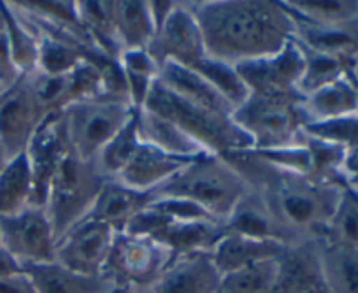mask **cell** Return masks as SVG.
I'll return each mask as SVG.
<instances>
[{"instance_id":"obj_29","label":"cell","mask_w":358,"mask_h":293,"mask_svg":"<svg viewBox=\"0 0 358 293\" xmlns=\"http://www.w3.org/2000/svg\"><path fill=\"white\" fill-rule=\"evenodd\" d=\"M34 204V179L27 155L8 160L0 171V218L13 216Z\"/></svg>"},{"instance_id":"obj_21","label":"cell","mask_w":358,"mask_h":293,"mask_svg":"<svg viewBox=\"0 0 358 293\" xmlns=\"http://www.w3.org/2000/svg\"><path fill=\"white\" fill-rule=\"evenodd\" d=\"M158 81L169 92L187 101L188 104L197 106V108L206 109V111L216 113V115L232 116V106L194 69L183 67V65L178 64H164L160 67Z\"/></svg>"},{"instance_id":"obj_15","label":"cell","mask_w":358,"mask_h":293,"mask_svg":"<svg viewBox=\"0 0 358 293\" xmlns=\"http://www.w3.org/2000/svg\"><path fill=\"white\" fill-rule=\"evenodd\" d=\"M71 148L65 136L62 113L48 115L25 151L30 171H32L34 204L36 206H44L51 178Z\"/></svg>"},{"instance_id":"obj_36","label":"cell","mask_w":358,"mask_h":293,"mask_svg":"<svg viewBox=\"0 0 358 293\" xmlns=\"http://www.w3.org/2000/svg\"><path fill=\"white\" fill-rule=\"evenodd\" d=\"M276 260L278 258L258 262L222 276L218 293H274L278 274Z\"/></svg>"},{"instance_id":"obj_47","label":"cell","mask_w":358,"mask_h":293,"mask_svg":"<svg viewBox=\"0 0 358 293\" xmlns=\"http://www.w3.org/2000/svg\"><path fill=\"white\" fill-rule=\"evenodd\" d=\"M0 246H2V241H0Z\"/></svg>"},{"instance_id":"obj_3","label":"cell","mask_w":358,"mask_h":293,"mask_svg":"<svg viewBox=\"0 0 358 293\" xmlns=\"http://www.w3.org/2000/svg\"><path fill=\"white\" fill-rule=\"evenodd\" d=\"M250 190L246 178L225 157L206 153L192 160L153 195L185 199L223 225Z\"/></svg>"},{"instance_id":"obj_1","label":"cell","mask_w":358,"mask_h":293,"mask_svg":"<svg viewBox=\"0 0 358 293\" xmlns=\"http://www.w3.org/2000/svg\"><path fill=\"white\" fill-rule=\"evenodd\" d=\"M204 39L206 55L230 65L258 60L294 41L295 22L274 0H185Z\"/></svg>"},{"instance_id":"obj_13","label":"cell","mask_w":358,"mask_h":293,"mask_svg":"<svg viewBox=\"0 0 358 293\" xmlns=\"http://www.w3.org/2000/svg\"><path fill=\"white\" fill-rule=\"evenodd\" d=\"M146 51L158 67L164 64L192 67L206 57L201 27L185 0L176 2L171 15L155 32Z\"/></svg>"},{"instance_id":"obj_19","label":"cell","mask_w":358,"mask_h":293,"mask_svg":"<svg viewBox=\"0 0 358 293\" xmlns=\"http://www.w3.org/2000/svg\"><path fill=\"white\" fill-rule=\"evenodd\" d=\"M190 162L192 160H187V158L172 157L157 148L141 143L139 150L136 151L129 165L123 169L122 174L116 178V181L137 192L153 193L165 183L171 181L179 171H183Z\"/></svg>"},{"instance_id":"obj_7","label":"cell","mask_w":358,"mask_h":293,"mask_svg":"<svg viewBox=\"0 0 358 293\" xmlns=\"http://www.w3.org/2000/svg\"><path fill=\"white\" fill-rule=\"evenodd\" d=\"M136 109L120 97L79 101L62 113L69 148L78 158L94 162L102 148L129 123Z\"/></svg>"},{"instance_id":"obj_17","label":"cell","mask_w":358,"mask_h":293,"mask_svg":"<svg viewBox=\"0 0 358 293\" xmlns=\"http://www.w3.org/2000/svg\"><path fill=\"white\" fill-rule=\"evenodd\" d=\"M222 276L209 253L172 258L150 293H218Z\"/></svg>"},{"instance_id":"obj_31","label":"cell","mask_w":358,"mask_h":293,"mask_svg":"<svg viewBox=\"0 0 358 293\" xmlns=\"http://www.w3.org/2000/svg\"><path fill=\"white\" fill-rule=\"evenodd\" d=\"M322 274L329 293H358V250L318 241Z\"/></svg>"},{"instance_id":"obj_14","label":"cell","mask_w":358,"mask_h":293,"mask_svg":"<svg viewBox=\"0 0 358 293\" xmlns=\"http://www.w3.org/2000/svg\"><path fill=\"white\" fill-rule=\"evenodd\" d=\"M236 69L250 95L301 97L299 81L304 69V53L295 41L278 53L236 65Z\"/></svg>"},{"instance_id":"obj_40","label":"cell","mask_w":358,"mask_h":293,"mask_svg":"<svg viewBox=\"0 0 358 293\" xmlns=\"http://www.w3.org/2000/svg\"><path fill=\"white\" fill-rule=\"evenodd\" d=\"M0 293H37L32 279L25 271L0 278Z\"/></svg>"},{"instance_id":"obj_16","label":"cell","mask_w":358,"mask_h":293,"mask_svg":"<svg viewBox=\"0 0 358 293\" xmlns=\"http://www.w3.org/2000/svg\"><path fill=\"white\" fill-rule=\"evenodd\" d=\"M276 262L274 293H329L323 281L318 241L288 244Z\"/></svg>"},{"instance_id":"obj_23","label":"cell","mask_w":358,"mask_h":293,"mask_svg":"<svg viewBox=\"0 0 358 293\" xmlns=\"http://www.w3.org/2000/svg\"><path fill=\"white\" fill-rule=\"evenodd\" d=\"M283 248V244L253 239V237L230 234L223 230L222 239L216 243V246L213 248L209 255H211V260L220 276H225L248 267V265L278 258Z\"/></svg>"},{"instance_id":"obj_26","label":"cell","mask_w":358,"mask_h":293,"mask_svg":"<svg viewBox=\"0 0 358 293\" xmlns=\"http://www.w3.org/2000/svg\"><path fill=\"white\" fill-rule=\"evenodd\" d=\"M23 271L29 274L37 293H104L115 286L102 276H85L64 267L58 262L25 265Z\"/></svg>"},{"instance_id":"obj_4","label":"cell","mask_w":358,"mask_h":293,"mask_svg":"<svg viewBox=\"0 0 358 293\" xmlns=\"http://www.w3.org/2000/svg\"><path fill=\"white\" fill-rule=\"evenodd\" d=\"M143 109H150L174 122L211 155L227 157L251 150L250 139L234 123L232 116L216 115L188 104L187 101L169 92L160 81L155 83Z\"/></svg>"},{"instance_id":"obj_41","label":"cell","mask_w":358,"mask_h":293,"mask_svg":"<svg viewBox=\"0 0 358 293\" xmlns=\"http://www.w3.org/2000/svg\"><path fill=\"white\" fill-rule=\"evenodd\" d=\"M22 271V264H20L9 251H6L4 246H0V278L18 274V272Z\"/></svg>"},{"instance_id":"obj_39","label":"cell","mask_w":358,"mask_h":293,"mask_svg":"<svg viewBox=\"0 0 358 293\" xmlns=\"http://www.w3.org/2000/svg\"><path fill=\"white\" fill-rule=\"evenodd\" d=\"M22 78L23 76L20 74L18 67L13 60L8 37H6L4 27H2V20H0V88L6 92L11 86H15Z\"/></svg>"},{"instance_id":"obj_46","label":"cell","mask_w":358,"mask_h":293,"mask_svg":"<svg viewBox=\"0 0 358 293\" xmlns=\"http://www.w3.org/2000/svg\"><path fill=\"white\" fill-rule=\"evenodd\" d=\"M104 293H127V292H123V290H120V288H109L108 292H104Z\"/></svg>"},{"instance_id":"obj_35","label":"cell","mask_w":358,"mask_h":293,"mask_svg":"<svg viewBox=\"0 0 358 293\" xmlns=\"http://www.w3.org/2000/svg\"><path fill=\"white\" fill-rule=\"evenodd\" d=\"M190 69H194L199 76H202L234 109L239 108L250 97V92H248L246 85L241 79L236 65L225 64V62L216 60V58L206 55L202 60L192 65Z\"/></svg>"},{"instance_id":"obj_43","label":"cell","mask_w":358,"mask_h":293,"mask_svg":"<svg viewBox=\"0 0 358 293\" xmlns=\"http://www.w3.org/2000/svg\"><path fill=\"white\" fill-rule=\"evenodd\" d=\"M346 186H348V188L353 190V192H357V193H358V174H355L353 178L348 179V181H346Z\"/></svg>"},{"instance_id":"obj_22","label":"cell","mask_w":358,"mask_h":293,"mask_svg":"<svg viewBox=\"0 0 358 293\" xmlns=\"http://www.w3.org/2000/svg\"><path fill=\"white\" fill-rule=\"evenodd\" d=\"M136 122L137 132H139L143 144L157 148V150L172 155V157L187 158V160H194V158L208 153L197 141L192 139L174 122L150 111V109H137Z\"/></svg>"},{"instance_id":"obj_8","label":"cell","mask_w":358,"mask_h":293,"mask_svg":"<svg viewBox=\"0 0 358 293\" xmlns=\"http://www.w3.org/2000/svg\"><path fill=\"white\" fill-rule=\"evenodd\" d=\"M172 258L171 251L151 237L116 232L102 276L127 293H150Z\"/></svg>"},{"instance_id":"obj_42","label":"cell","mask_w":358,"mask_h":293,"mask_svg":"<svg viewBox=\"0 0 358 293\" xmlns=\"http://www.w3.org/2000/svg\"><path fill=\"white\" fill-rule=\"evenodd\" d=\"M355 174H358V144L346 151V158H344V181L353 178Z\"/></svg>"},{"instance_id":"obj_27","label":"cell","mask_w":358,"mask_h":293,"mask_svg":"<svg viewBox=\"0 0 358 293\" xmlns=\"http://www.w3.org/2000/svg\"><path fill=\"white\" fill-rule=\"evenodd\" d=\"M223 230L230 234H239V236L271 241V243L287 246L280 225L273 218V215L267 209L265 202L262 201L260 195L253 190H250V193L239 202L236 211L223 223Z\"/></svg>"},{"instance_id":"obj_33","label":"cell","mask_w":358,"mask_h":293,"mask_svg":"<svg viewBox=\"0 0 358 293\" xmlns=\"http://www.w3.org/2000/svg\"><path fill=\"white\" fill-rule=\"evenodd\" d=\"M141 146V137L137 132V122H136V111H134L132 118L129 120L125 127L106 144L94 160L95 167L99 169L102 176L108 181L116 179L122 174L123 169L129 165L136 151Z\"/></svg>"},{"instance_id":"obj_20","label":"cell","mask_w":358,"mask_h":293,"mask_svg":"<svg viewBox=\"0 0 358 293\" xmlns=\"http://www.w3.org/2000/svg\"><path fill=\"white\" fill-rule=\"evenodd\" d=\"M294 41L304 50L341 58L351 64L358 57V22L344 25H318L297 18H294Z\"/></svg>"},{"instance_id":"obj_34","label":"cell","mask_w":358,"mask_h":293,"mask_svg":"<svg viewBox=\"0 0 358 293\" xmlns=\"http://www.w3.org/2000/svg\"><path fill=\"white\" fill-rule=\"evenodd\" d=\"M320 241L336 246L358 250V193L344 188L334 215L327 223L325 234Z\"/></svg>"},{"instance_id":"obj_10","label":"cell","mask_w":358,"mask_h":293,"mask_svg":"<svg viewBox=\"0 0 358 293\" xmlns=\"http://www.w3.org/2000/svg\"><path fill=\"white\" fill-rule=\"evenodd\" d=\"M0 241L22 267L55 262L57 236L43 206L30 204L16 215L0 218Z\"/></svg>"},{"instance_id":"obj_32","label":"cell","mask_w":358,"mask_h":293,"mask_svg":"<svg viewBox=\"0 0 358 293\" xmlns=\"http://www.w3.org/2000/svg\"><path fill=\"white\" fill-rule=\"evenodd\" d=\"M294 18L318 25L358 22V0H288L283 2Z\"/></svg>"},{"instance_id":"obj_18","label":"cell","mask_w":358,"mask_h":293,"mask_svg":"<svg viewBox=\"0 0 358 293\" xmlns=\"http://www.w3.org/2000/svg\"><path fill=\"white\" fill-rule=\"evenodd\" d=\"M153 199V193L137 192L116 179H111L102 186L94 202V208L86 218L104 223L115 232H123L136 216L150 208Z\"/></svg>"},{"instance_id":"obj_30","label":"cell","mask_w":358,"mask_h":293,"mask_svg":"<svg viewBox=\"0 0 358 293\" xmlns=\"http://www.w3.org/2000/svg\"><path fill=\"white\" fill-rule=\"evenodd\" d=\"M118 67L122 72L123 86L127 99L134 109H143L148 95L158 81L160 67L155 64L146 50L123 51L118 58Z\"/></svg>"},{"instance_id":"obj_12","label":"cell","mask_w":358,"mask_h":293,"mask_svg":"<svg viewBox=\"0 0 358 293\" xmlns=\"http://www.w3.org/2000/svg\"><path fill=\"white\" fill-rule=\"evenodd\" d=\"M115 236L111 227L85 218L57 241L55 262L79 274L99 278L104 274Z\"/></svg>"},{"instance_id":"obj_44","label":"cell","mask_w":358,"mask_h":293,"mask_svg":"<svg viewBox=\"0 0 358 293\" xmlns=\"http://www.w3.org/2000/svg\"><path fill=\"white\" fill-rule=\"evenodd\" d=\"M351 72H353L355 78L358 79V57L353 60V65H351Z\"/></svg>"},{"instance_id":"obj_25","label":"cell","mask_w":358,"mask_h":293,"mask_svg":"<svg viewBox=\"0 0 358 293\" xmlns=\"http://www.w3.org/2000/svg\"><path fill=\"white\" fill-rule=\"evenodd\" d=\"M302 109L308 123L358 115L357 90L350 72L344 78L302 97Z\"/></svg>"},{"instance_id":"obj_45","label":"cell","mask_w":358,"mask_h":293,"mask_svg":"<svg viewBox=\"0 0 358 293\" xmlns=\"http://www.w3.org/2000/svg\"><path fill=\"white\" fill-rule=\"evenodd\" d=\"M6 164H8V157H6V155L2 153V150H0V171L4 169Z\"/></svg>"},{"instance_id":"obj_6","label":"cell","mask_w":358,"mask_h":293,"mask_svg":"<svg viewBox=\"0 0 358 293\" xmlns=\"http://www.w3.org/2000/svg\"><path fill=\"white\" fill-rule=\"evenodd\" d=\"M106 181L108 179L99 172L94 162L81 160L69 151L51 178L43 206L57 241L90 215Z\"/></svg>"},{"instance_id":"obj_9","label":"cell","mask_w":358,"mask_h":293,"mask_svg":"<svg viewBox=\"0 0 358 293\" xmlns=\"http://www.w3.org/2000/svg\"><path fill=\"white\" fill-rule=\"evenodd\" d=\"M123 232L151 237L176 258L192 253H211L222 239L223 225L211 220H171L150 206Z\"/></svg>"},{"instance_id":"obj_38","label":"cell","mask_w":358,"mask_h":293,"mask_svg":"<svg viewBox=\"0 0 358 293\" xmlns=\"http://www.w3.org/2000/svg\"><path fill=\"white\" fill-rule=\"evenodd\" d=\"M304 132L348 151L358 144V115L327 122H311L304 127Z\"/></svg>"},{"instance_id":"obj_28","label":"cell","mask_w":358,"mask_h":293,"mask_svg":"<svg viewBox=\"0 0 358 293\" xmlns=\"http://www.w3.org/2000/svg\"><path fill=\"white\" fill-rule=\"evenodd\" d=\"M0 20L20 74L23 78L32 76L37 71V62H39V37L15 11L11 2H0Z\"/></svg>"},{"instance_id":"obj_37","label":"cell","mask_w":358,"mask_h":293,"mask_svg":"<svg viewBox=\"0 0 358 293\" xmlns=\"http://www.w3.org/2000/svg\"><path fill=\"white\" fill-rule=\"evenodd\" d=\"M304 69H302L301 81H299V93L301 97L309 95L337 79L344 78L351 71V62L341 60V58L329 57V55L315 53V51L304 50Z\"/></svg>"},{"instance_id":"obj_24","label":"cell","mask_w":358,"mask_h":293,"mask_svg":"<svg viewBox=\"0 0 358 293\" xmlns=\"http://www.w3.org/2000/svg\"><path fill=\"white\" fill-rule=\"evenodd\" d=\"M109 18L120 50H148L155 36V23L150 13V2H109Z\"/></svg>"},{"instance_id":"obj_5","label":"cell","mask_w":358,"mask_h":293,"mask_svg":"<svg viewBox=\"0 0 358 293\" xmlns=\"http://www.w3.org/2000/svg\"><path fill=\"white\" fill-rule=\"evenodd\" d=\"M232 120L255 151L297 144L308 125L302 97L250 95L234 109Z\"/></svg>"},{"instance_id":"obj_2","label":"cell","mask_w":358,"mask_h":293,"mask_svg":"<svg viewBox=\"0 0 358 293\" xmlns=\"http://www.w3.org/2000/svg\"><path fill=\"white\" fill-rule=\"evenodd\" d=\"M225 158L265 202L283 232L287 246L322 239L346 186L278 171L260 160L253 150L227 155Z\"/></svg>"},{"instance_id":"obj_11","label":"cell","mask_w":358,"mask_h":293,"mask_svg":"<svg viewBox=\"0 0 358 293\" xmlns=\"http://www.w3.org/2000/svg\"><path fill=\"white\" fill-rule=\"evenodd\" d=\"M29 79L22 78L0 97V150L8 160L25 153L46 118Z\"/></svg>"}]
</instances>
